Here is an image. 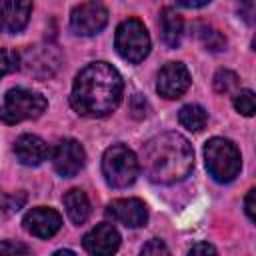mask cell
I'll return each mask as SVG.
<instances>
[{
	"mask_svg": "<svg viewBox=\"0 0 256 256\" xmlns=\"http://www.w3.org/2000/svg\"><path fill=\"white\" fill-rule=\"evenodd\" d=\"M244 210L248 214V218L252 222H256V188H252L248 194H246V200H244Z\"/></svg>",
	"mask_w": 256,
	"mask_h": 256,
	"instance_id": "cell-29",
	"label": "cell"
},
{
	"mask_svg": "<svg viewBox=\"0 0 256 256\" xmlns=\"http://www.w3.org/2000/svg\"><path fill=\"white\" fill-rule=\"evenodd\" d=\"M2 256H18V254H28V246L20 244V242H12V240H4L2 242Z\"/></svg>",
	"mask_w": 256,
	"mask_h": 256,
	"instance_id": "cell-27",
	"label": "cell"
},
{
	"mask_svg": "<svg viewBox=\"0 0 256 256\" xmlns=\"http://www.w3.org/2000/svg\"><path fill=\"white\" fill-rule=\"evenodd\" d=\"M140 164L152 182L174 184L192 172L194 150L184 136L176 132H164L150 138L142 146Z\"/></svg>",
	"mask_w": 256,
	"mask_h": 256,
	"instance_id": "cell-2",
	"label": "cell"
},
{
	"mask_svg": "<svg viewBox=\"0 0 256 256\" xmlns=\"http://www.w3.org/2000/svg\"><path fill=\"white\" fill-rule=\"evenodd\" d=\"M138 170H140V164L136 154L124 144L110 146L102 156V174L106 182L114 188H126L134 184Z\"/></svg>",
	"mask_w": 256,
	"mask_h": 256,
	"instance_id": "cell-4",
	"label": "cell"
},
{
	"mask_svg": "<svg viewBox=\"0 0 256 256\" xmlns=\"http://www.w3.org/2000/svg\"><path fill=\"white\" fill-rule=\"evenodd\" d=\"M140 256H170V252L162 240H150L148 244H144Z\"/></svg>",
	"mask_w": 256,
	"mask_h": 256,
	"instance_id": "cell-25",
	"label": "cell"
},
{
	"mask_svg": "<svg viewBox=\"0 0 256 256\" xmlns=\"http://www.w3.org/2000/svg\"><path fill=\"white\" fill-rule=\"evenodd\" d=\"M114 46H116V52L124 60L132 62V64L142 62L150 52V36H148L146 26L138 18L124 20L116 28Z\"/></svg>",
	"mask_w": 256,
	"mask_h": 256,
	"instance_id": "cell-5",
	"label": "cell"
},
{
	"mask_svg": "<svg viewBox=\"0 0 256 256\" xmlns=\"http://www.w3.org/2000/svg\"><path fill=\"white\" fill-rule=\"evenodd\" d=\"M188 256H218L216 248L208 242H198L188 250Z\"/></svg>",
	"mask_w": 256,
	"mask_h": 256,
	"instance_id": "cell-28",
	"label": "cell"
},
{
	"mask_svg": "<svg viewBox=\"0 0 256 256\" xmlns=\"http://www.w3.org/2000/svg\"><path fill=\"white\" fill-rule=\"evenodd\" d=\"M52 256H76L72 250H56Z\"/></svg>",
	"mask_w": 256,
	"mask_h": 256,
	"instance_id": "cell-31",
	"label": "cell"
},
{
	"mask_svg": "<svg viewBox=\"0 0 256 256\" xmlns=\"http://www.w3.org/2000/svg\"><path fill=\"white\" fill-rule=\"evenodd\" d=\"M208 2H178V6H184V8H200V6H206Z\"/></svg>",
	"mask_w": 256,
	"mask_h": 256,
	"instance_id": "cell-30",
	"label": "cell"
},
{
	"mask_svg": "<svg viewBox=\"0 0 256 256\" xmlns=\"http://www.w3.org/2000/svg\"><path fill=\"white\" fill-rule=\"evenodd\" d=\"M14 154H16V158L22 164L38 166V164H42L48 158L50 150H48V144L40 136H36V134H22V136L16 138Z\"/></svg>",
	"mask_w": 256,
	"mask_h": 256,
	"instance_id": "cell-14",
	"label": "cell"
},
{
	"mask_svg": "<svg viewBox=\"0 0 256 256\" xmlns=\"http://www.w3.org/2000/svg\"><path fill=\"white\" fill-rule=\"evenodd\" d=\"M2 60H4V66H2L4 74H10V72L18 70V68H20V64H22V56H20V54H16L14 50H8V48H4V50H2Z\"/></svg>",
	"mask_w": 256,
	"mask_h": 256,
	"instance_id": "cell-24",
	"label": "cell"
},
{
	"mask_svg": "<svg viewBox=\"0 0 256 256\" xmlns=\"http://www.w3.org/2000/svg\"><path fill=\"white\" fill-rule=\"evenodd\" d=\"M234 108L242 116H254L256 114V94L252 90H242L234 96Z\"/></svg>",
	"mask_w": 256,
	"mask_h": 256,
	"instance_id": "cell-20",
	"label": "cell"
},
{
	"mask_svg": "<svg viewBox=\"0 0 256 256\" xmlns=\"http://www.w3.org/2000/svg\"><path fill=\"white\" fill-rule=\"evenodd\" d=\"M2 28L4 32H20L30 18L32 4L30 2H2Z\"/></svg>",
	"mask_w": 256,
	"mask_h": 256,
	"instance_id": "cell-15",
	"label": "cell"
},
{
	"mask_svg": "<svg viewBox=\"0 0 256 256\" xmlns=\"http://www.w3.org/2000/svg\"><path fill=\"white\" fill-rule=\"evenodd\" d=\"M24 202H26V194H24V192H14V194L6 192V194L2 196V212H4V216H8V214L20 210V208L24 206Z\"/></svg>",
	"mask_w": 256,
	"mask_h": 256,
	"instance_id": "cell-22",
	"label": "cell"
},
{
	"mask_svg": "<svg viewBox=\"0 0 256 256\" xmlns=\"http://www.w3.org/2000/svg\"><path fill=\"white\" fill-rule=\"evenodd\" d=\"M82 244L92 256H114L120 246V234L112 224L102 222L82 238Z\"/></svg>",
	"mask_w": 256,
	"mask_h": 256,
	"instance_id": "cell-11",
	"label": "cell"
},
{
	"mask_svg": "<svg viewBox=\"0 0 256 256\" xmlns=\"http://www.w3.org/2000/svg\"><path fill=\"white\" fill-rule=\"evenodd\" d=\"M22 224L32 236L50 238L60 230L62 218H60V214L56 210L46 208V206H38V208H32L30 212H26Z\"/></svg>",
	"mask_w": 256,
	"mask_h": 256,
	"instance_id": "cell-13",
	"label": "cell"
},
{
	"mask_svg": "<svg viewBox=\"0 0 256 256\" xmlns=\"http://www.w3.org/2000/svg\"><path fill=\"white\" fill-rule=\"evenodd\" d=\"M130 112H132V116L138 118V120L144 118V116H148V112H150L148 100H146L142 94H134L132 100H130Z\"/></svg>",
	"mask_w": 256,
	"mask_h": 256,
	"instance_id": "cell-23",
	"label": "cell"
},
{
	"mask_svg": "<svg viewBox=\"0 0 256 256\" xmlns=\"http://www.w3.org/2000/svg\"><path fill=\"white\" fill-rule=\"evenodd\" d=\"M178 120H180V124H182L186 130H190V132H200V130L206 126V122H208V114H206V110H204L202 106H198V104H186V106L180 108Z\"/></svg>",
	"mask_w": 256,
	"mask_h": 256,
	"instance_id": "cell-18",
	"label": "cell"
},
{
	"mask_svg": "<svg viewBox=\"0 0 256 256\" xmlns=\"http://www.w3.org/2000/svg\"><path fill=\"white\" fill-rule=\"evenodd\" d=\"M106 214L114 222H120V224H124L128 228L144 226L146 220H148L146 206L138 198H118V200H112L106 206Z\"/></svg>",
	"mask_w": 256,
	"mask_h": 256,
	"instance_id": "cell-12",
	"label": "cell"
},
{
	"mask_svg": "<svg viewBox=\"0 0 256 256\" xmlns=\"http://www.w3.org/2000/svg\"><path fill=\"white\" fill-rule=\"evenodd\" d=\"M122 90V76L112 64L92 62L76 76L70 92V104L82 116L102 118L116 110Z\"/></svg>",
	"mask_w": 256,
	"mask_h": 256,
	"instance_id": "cell-1",
	"label": "cell"
},
{
	"mask_svg": "<svg viewBox=\"0 0 256 256\" xmlns=\"http://www.w3.org/2000/svg\"><path fill=\"white\" fill-rule=\"evenodd\" d=\"M238 14L244 22L248 24H256V0H248V2H240L238 4Z\"/></svg>",
	"mask_w": 256,
	"mask_h": 256,
	"instance_id": "cell-26",
	"label": "cell"
},
{
	"mask_svg": "<svg viewBox=\"0 0 256 256\" xmlns=\"http://www.w3.org/2000/svg\"><path fill=\"white\" fill-rule=\"evenodd\" d=\"M190 88V72L182 62H168L158 72L156 90L160 96L174 100L180 98Z\"/></svg>",
	"mask_w": 256,
	"mask_h": 256,
	"instance_id": "cell-9",
	"label": "cell"
},
{
	"mask_svg": "<svg viewBox=\"0 0 256 256\" xmlns=\"http://www.w3.org/2000/svg\"><path fill=\"white\" fill-rule=\"evenodd\" d=\"M108 22V10L100 2H82L70 14V28L78 36L98 34Z\"/></svg>",
	"mask_w": 256,
	"mask_h": 256,
	"instance_id": "cell-7",
	"label": "cell"
},
{
	"mask_svg": "<svg viewBox=\"0 0 256 256\" xmlns=\"http://www.w3.org/2000/svg\"><path fill=\"white\" fill-rule=\"evenodd\" d=\"M84 162H86V152H84L82 144L74 138L60 140L52 152L54 170L64 178L76 176L84 168Z\"/></svg>",
	"mask_w": 256,
	"mask_h": 256,
	"instance_id": "cell-8",
	"label": "cell"
},
{
	"mask_svg": "<svg viewBox=\"0 0 256 256\" xmlns=\"http://www.w3.org/2000/svg\"><path fill=\"white\" fill-rule=\"evenodd\" d=\"M238 84V76L232 70H218L214 76V90L220 94H228Z\"/></svg>",
	"mask_w": 256,
	"mask_h": 256,
	"instance_id": "cell-21",
	"label": "cell"
},
{
	"mask_svg": "<svg viewBox=\"0 0 256 256\" xmlns=\"http://www.w3.org/2000/svg\"><path fill=\"white\" fill-rule=\"evenodd\" d=\"M182 32H184V22L180 14L174 8L164 6L160 10V34H162L164 44L168 48H176L182 40Z\"/></svg>",
	"mask_w": 256,
	"mask_h": 256,
	"instance_id": "cell-16",
	"label": "cell"
},
{
	"mask_svg": "<svg viewBox=\"0 0 256 256\" xmlns=\"http://www.w3.org/2000/svg\"><path fill=\"white\" fill-rule=\"evenodd\" d=\"M46 106H48V102L42 94L26 90V88H12L4 94L2 120L6 124L32 120V118H38L46 110Z\"/></svg>",
	"mask_w": 256,
	"mask_h": 256,
	"instance_id": "cell-6",
	"label": "cell"
},
{
	"mask_svg": "<svg viewBox=\"0 0 256 256\" xmlns=\"http://www.w3.org/2000/svg\"><path fill=\"white\" fill-rule=\"evenodd\" d=\"M252 48H254V50H256V36H254V38H252Z\"/></svg>",
	"mask_w": 256,
	"mask_h": 256,
	"instance_id": "cell-32",
	"label": "cell"
},
{
	"mask_svg": "<svg viewBox=\"0 0 256 256\" xmlns=\"http://www.w3.org/2000/svg\"><path fill=\"white\" fill-rule=\"evenodd\" d=\"M198 38L202 42V46L210 52H220L226 48V38L220 34V30L208 26V24H200L198 26Z\"/></svg>",
	"mask_w": 256,
	"mask_h": 256,
	"instance_id": "cell-19",
	"label": "cell"
},
{
	"mask_svg": "<svg viewBox=\"0 0 256 256\" xmlns=\"http://www.w3.org/2000/svg\"><path fill=\"white\" fill-rule=\"evenodd\" d=\"M24 70L36 78L52 76L60 66V54L52 46H34L22 54Z\"/></svg>",
	"mask_w": 256,
	"mask_h": 256,
	"instance_id": "cell-10",
	"label": "cell"
},
{
	"mask_svg": "<svg viewBox=\"0 0 256 256\" xmlns=\"http://www.w3.org/2000/svg\"><path fill=\"white\" fill-rule=\"evenodd\" d=\"M206 168L218 182H232L240 172V152L228 138H212L204 146Z\"/></svg>",
	"mask_w": 256,
	"mask_h": 256,
	"instance_id": "cell-3",
	"label": "cell"
},
{
	"mask_svg": "<svg viewBox=\"0 0 256 256\" xmlns=\"http://www.w3.org/2000/svg\"><path fill=\"white\" fill-rule=\"evenodd\" d=\"M64 208H66L68 218L74 224H84L90 216V200L78 188H72L64 194Z\"/></svg>",
	"mask_w": 256,
	"mask_h": 256,
	"instance_id": "cell-17",
	"label": "cell"
}]
</instances>
